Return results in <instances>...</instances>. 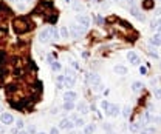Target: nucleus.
<instances>
[{
  "instance_id": "obj_1",
  "label": "nucleus",
  "mask_w": 161,
  "mask_h": 134,
  "mask_svg": "<svg viewBox=\"0 0 161 134\" xmlns=\"http://www.w3.org/2000/svg\"><path fill=\"white\" fill-rule=\"evenodd\" d=\"M51 39H53V28H51V26L44 28L42 31L39 32V36H37V40L40 43H50Z\"/></svg>"
},
{
  "instance_id": "obj_2",
  "label": "nucleus",
  "mask_w": 161,
  "mask_h": 134,
  "mask_svg": "<svg viewBox=\"0 0 161 134\" xmlns=\"http://www.w3.org/2000/svg\"><path fill=\"white\" fill-rule=\"evenodd\" d=\"M68 29H70V36L75 37V39L80 37V34H84V32H85V28H84V26H80L79 23L78 25H71Z\"/></svg>"
},
{
  "instance_id": "obj_3",
  "label": "nucleus",
  "mask_w": 161,
  "mask_h": 134,
  "mask_svg": "<svg viewBox=\"0 0 161 134\" xmlns=\"http://www.w3.org/2000/svg\"><path fill=\"white\" fill-rule=\"evenodd\" d=\"M129 11H130V14H132L133 17H135V19L138 20V22H144V20H146V16L143 14V12H141V9L138 8V5H135V6H130V8H129Z\"/></svg>"
},
{
  "instance_id": "obj_4",
  "label": "nucleus",
  "mask_w": 161,
  "mask_h": 134,
  "mask_svg": "<svg viewBox=\"0 0 161 134\" xmlns=\"http://www.w3.org/2000/svg\"><path fill=\"white\" fill-rule=\"evenodd\" d=\"M90 83H91V86H95L96 90H102V79H101V76L96 74V72L90 74Z\"/></svg>"
},
{
  "instance_id": "obj_5",
  "label": "nucleus",
  "mask_w": 161,
  "mask_h": 134,
  "mask_svg": "<svg viewBox=\"0 0 161 134\" xmlns=\"http://www.w3.org/2000/svg\"><path fill=\"white\" fill-rule=\"evenodd\" d=\"M57 126H59V130H73V128H75V123H73V120H71V119L65 117V119L60 120Z\"/></svg>"
},
{
  "instance_id": "obj_6",
  "label": "nucleus",
  "mask_w": 161,
  "mask_h": 134,
  "mask_svg": "<svg viewBox=\"0 0 161 134\" xmlns=\"http://www.w3.org/2000/svg\"><path fill=\"white\" fill-rule=\"evenodd\" d=\"M76 22L80 25V26H84V28L87 29V28H88V26H90V17L88 16H85V14H78L76 16Z\"/></svg>"
},
{
  "instance_id": "obj_7",
  "label": "nucleus",
  "mask_w": 161,
  "mask_h": 134,
  "mask_svg": "<svg viewBox=\"0 0 161 134\" xmlns=\"http://www.w3.org/2000/svg\"><path fill=\"white\" fill-rule=\"evenodd\" d=\"M0 120H2V123H3L5 126H8V125H11L12 122H14V117H12L11 113H2Z\"/></svg>"
},
{
  "instance_id": "obj_8",
  "label": "nucleus",
  "mask_w": 161,
  "mask_h": 134,
  "mask_svg": "<svg viewBox=\"0 0 161 134\" xmlns=\"http://www.w3.org/2000/svg\"><path fill=\"white\" fill-rule=\"evenodd\" d=\"M76 83V77L71 71H67V76H65V86H73Z\"/></svg>"
},
{
  "instance_id": "obj_9",
  "label": "nucleus",
  "mask_w": 161,
  "mask_h": 134,
  "mask_svg": "<svg viewBox=\"0 0 161 134\" xmlns=\"http://www.w3.org/2000/svg\"><path fill=\"white\" fill-rule=\"evenodd\" d=\"M127 59H129V62H132L133 65H139V62H141L139 56L136 54L135 51H129V52H127Z\"/></svg>"
},
{
  "instance_id": "obj_10",
  "label": "nucleus",
  "mask_w": 161,
  "mask_h": 134,
  "mask_svg": "<svg viewBox=\"0 0 161 134\" xmlns=\"http://www.w3.org/2000/svg\"><path fill=\"white\" fill-rule=\"evenodd\" d=\"M149 42H150L152 46H155V48H157V46H161V34H160V32H155V34L150 37Z\"/></svg>"
},
{
  "instance_id": "obj_11",
  "label": "nucleus",
  "mask_w": 161,
  "mask_h": 134,
  "mask_svg": "<svg viewBox=\"0 0 161 134\" xmlns=\"http://www.w3.org/2000/svg\"><path fill=\"white\" fill-rule=\"evenodd\" d=\"M78 99V92L76 91H65L64 92V100H71V102H76Z\"/></svg>"
},
{
  "instance_id": "obj_12",
  "label": "nucleus",
  "mask_w": 161,
  "mask_h": 134,
  "mask_svg": "<svg viewBox=\"0 0 161 134\" xmlns=\"http://www.w3.org/2000/svg\"><path fill=\"white\" fill-rule=\"evenodd\" d=\"M76 110L80 113V114H87V113H88V105H87V102H84V100H80V102L76 105Z\"/></svg>"
},
{
  "instance_id": "obj_13",
  "label": "nucleus",
  "mask_w": 161,
  "mask_h": 134,
  "mask_svg": "<svg viewBox=\"0 0 161 134\" xmlns=\"http://www.w3.org/2000/svg\"><path fill=\"white\" fill-rule=\"evenodd\" d=\"M119 111H121L119 105H112V106H110V110H109V113H107V116H110V117H118Z\"/></svg>"
},
{
  "instance_id": "obj_14",
  "label": "nucleus",
  "mask_w": 161,
  "mask_h": 134,
  "mask_svg": "<svg viewBox=\"0 0 161 134\" xmlns=\"http://www.w3.org/2000/svg\"><path fill=\"white\" fill-rule=\"evenodd\" d=\"M62 108H64V111L70 113V111H73V110L76 108V103H75V102H71V100H65L64 105H62Z\"/></svg>"
},
{
  "instance_id": "obj_15",
  "label": "nucleus",
  "mask_w": 161,
  "mask_h": 134,
  "mask_svg": "<svg viewBox=\"0 0 161 134\" xmlns=\"http://www.w3.org/2000/svg\"><path fill=\"white\" fill-rule=\"evenodd\" d=\"M113 71H115L118 76H125V74H127V66H124V65H116L115 68H113Z\"/></svg>"
},
{
  "instance_id": "obj_16",
  "label": "nucleus",
  "mask_w": 161,
  "mask_h": 134,
  "mask_svg": "<svg viewBox=\"0 0 161 134\" xmlns=\"http://www.w3.org/2000/svg\"><path fill=\"white\" fill-rule=\"evenodd\" d=\"M59 34H60V39H68L70 37V29L67 28V26H60Z\"/></svg>"
},
{
  "instance_id": "obj_17",
  "label": "nucleus",
  "mask_w": 161,
  "mask_h": 134,
  "mask_svg": "<svg viewBox=\"0 0 161 134\" xmlns=\"http://www.w3.org/2000/svg\"><path fill=\"white\" fill-rule=\"evenodd\" d=\"M96 131V125L95 123H88L84 126V134H93Z\"/></svg>"
},
{
  "instance_id": "obj_18",
  "label": "nucleus",
  "mask_w": 161,
  "mask_h": 134,
  "mask_svg": "<svg viewBox=\"0 0 161 134\" xmlns=\"http://www.w3.org/2000/svg\"><path fill=\"white\" fill-rule=\"evenodd\" d=\"M129 130H130V133H139L141 131V123L139 122H132L129 125Z\"/></svg>"
},
{
  "instance_id": "obj_19",
  "label": "nucleus",
  "mask_w": 161,
  "mask_h": 134,
  "mask_svg": "<svg viewBox=\"0 0 161 134\" xmlns=\"http://www.w3.org/2000/svg\"><path fill=\"white\" fill-rule=\"evenodd\" d=\"M73 123H75V128H84V126H85V120H84V117H78V119L73 120Z\"/></svg>"
},
{
  "instance_id": "obj_20",
  "label": "nucleus",
  "mask_w": 161,
  "mask_h": 134,
  "mask_svg": "<svg viewBox=\"0 0 161 134\" xmlns=\"http://www.w3.org/2000/svg\"><path fill=\"white\" fill-rule=\"evenodd\" d=\"M155 133H157L155 126H146V128H143L139 131V134H155Z\"/></svg>"
},
{
  "instance_id": "obj_21",
  "label": "nucleus",
  "mask_w": 161,
  "mask_h": 134,
  "mask_svg": "<svg viewBox=\"0 0 161 134\" xmlns=\"http://www.w3.org/2000/svg\"><path fill=\"white\" fill-rule=\"evenodd\" d=\"M110 106H112V103L109 102V100H102V102H101V110H102V111L105 113V114H107V113H109Z\"/></svg>"
},
{
  "instance_id": "obj_22",
  "label": "nucleus",
  "mask_w": 161,
  "mask_h": 134,
  "mask_svg": "<svg viewBox=\"0 0 161 134\" xmlns=\"http://www.w3.org/2000/svg\"><path fill=\"white\" fill-rule=\"evenodd\" d=\"M143 82H138V80H136V82H133L132 83V90L133 91H135V92H138V91H141V90H143Z\"/></svg>"
},
{
  "instance_id": "obj_23",
  "label": "nucleus",
  "mask_w": 161,
  "mask_h": 134,
  "mask_svg": "<svg viewBox=\"0 0 161 134\" xmlns=\"http://www.w3.org/2000/svg\"><path fill=\"white\" fill-rule=\"evenodd\" d=\"M50 65H51V70H53V71H60V68H62V66H60V63L56 62V60H53Z\"/></svg>"
},
{
  "instance_id": "obj_24",
  "label": "nucleus",
  "mask_w": 161,
  "mask_h": 134,
  "mask_svg": "<svg viewBox=\"0 0 161 134\" xmlns=\"http://www.w3.org/2000/svg\"><path fill=\"white\" fill-rule=\"evenodd\" d=\"M123 116H124L125 119L130 116V105H125L124 108H123Z\"/></svg>"
},
{
  "instance_id": "obj_25",
  "label": "nucleus",
  "mask_w": 161,
  "mask_h": 134,
  "mask_svg": "<svg viewBox=\"0 0 161 134\" xmlns=\"http://www.w3.org/2000/svg\"><path fill=\"white\" fill-rule=\"evenodd\" d=\"M149 54L150 57H155V59H160V54H158V51L155 48H149Z\"/></svg>"
},
{
  "instance_id": "obj_26",
  "label": "nucleus",
  "mask_w": 161,
  "mask_h": 134,
  "mask_svg": "<svg viewBox=\"0 0 161 134\" xmlns=\"http://www.w3.org/2000/svg\"><path fill=\"white\" fill-rule=\"evenodd\" d=\"M23 125H25V123H23V120H22V119H17V120H16V128H17L19 131H20V130H23Z\"/></svg>"
},
{
  "instance_id": "obj_27",
  "label": "nucleus",
  "mask_w": 161,
  "mask_h": 134,
  "mask_svg": "<svg viewBox=\"0 0 161 134\" xmlns=\"http://www.w3.org/2000/svg\"><path fill=\"white\" fill-rule=\"evenodd\" d=\"M73 9H76V11H82V9H84V6L80 5V2H75V3H73Z\"/></svg>"
},
{
  "instance_id": "obj_28",
  "label": "nucleus",
  "mask_w": 161,
  "mask_h": 134,
  "mask_svg": "<svg viewBox=\"0 0 161 134\" xmlns=\"http://www.w3.org/2000/svg\"><path fill=\"white\" fill-rule=\"evenodd\" d=\"M36 133H37V128L34 125H30L28 126V134H36Z\"/></svg>"
},
{
  "instance_id": "obj_29",
  "label": "nucleus",
  "mask_w": 161,
  "mask_h": 134,
  "mask_svg": "<svg viewBox=\"0 0 161 134\" xmlns=\"http://www.w3.org/2000/svg\"><path fill=\"white\" fill-rule=\"evenodd\" d=\"M153 96H155V99L161 100V90H160V88H158V90H153Z\"/></svg>"
},
{
  "instance_id": "obj_30",
  "label": "nucleus",
  "mask_w": 161,
  "mask_h": 134,
  "mask_svg": "<svg viewBox=\"0 0 161 134\" xmlns=\"http://www.w3.org/2000/svg\"><path fill=\"white\" fill-rule=\"evenodd\" d=\"M59 131H60V130H59V126H57V128H56V126H53L48 134H59Z\"/></svg>"
},
{
  "instance_id": "obj_31",
  "label": "nucleus",
  "mask_w": 161,
  "mask_h": 134,
  "mask_svg": "<svg viewBox=\"0 0 161 134\" xmlns=\"http://www.w3.org/2000/svg\"><path fill=\"white\" fill-rule=\"evenodd\" d=\"M60 37V34H59V31L56 29V28H53V39H59Z\"/></svg>"
},
{
  "instance_id": "obj_32",
  "label": "nucleus",
  "mask_w": 161,
  "mask_h": 134,
  "mask_svg": "<svg viewBox=\"0 0 161 134\" xmlns=\"http://www.w3.org/2000/svg\"><path fill=\"white\" fill-rule=\"evenodd\" d=\"M70 63H71V66H73V68H75L76 71H79V65H78V62H75V60H71Z\"/></svg>"
},
{
  "instance_id": "obj_33",
  "label": "nucleus",
  "mask_w": 161,
  "mask_h": 134,
  "mask_svg": "<svg viewBox=\"0 0 161 134\" xmlns=\"http://www.w3.org/2000/svg\"><path fill=\"white\" fill-rule=\"evenodd\" d=\"M152 122H155V123H161V117H160V116H153Z\"/></svg>"
},
{
  "instance_id": "obj_34",
  "label": "nucleus",
  "mask_w": 161,
  "mask_h": 134,
  "mask_svg": "<svg viewBox=\"0 0 161 134\" xmlns=\"http://www.w3.org/2000/svg\"><path fill=\"white\" fill-rule=\"evenodd\" d=\"M153 16H155V17H160V16H161V8H157L155 11H153Z\"/></svg>"
},
{
  "instance_id": "obj_35",
  "label": "nucleus",
  "mask_w": 161,
  "mask_h": 134,
  "mask_svg": "<svg viewBox=\"0 0 161 134\" xmlns=\"http://www.w3.org/2000/svg\"><path fill=\"white\" fill-rule=\"evenodd\" d=\"M127 5H129V8H130V6H135L136 2H135V0H127Z\"/></svg>"
},
{
  "instance_id": "obj_36",
  "label": "nucleus",
  "mask_w": 161,
  "mask_h": 134,
  "mask_svg": "<svg viewBox=\"0 0 161 134\" xmlns=\"http://www.w3.org/2000/svg\"><path fill=\"white\" fill-rule=\"evenodd\" d=\"M51 114H57V113H59V108H57V106H54V108H51Z\"/></svg>"
},
{
  "instance_id": "obj_37",
  "label": "nucleus",
  "mask_w": 161,
  "mask_h": 134,
  "mask_svg": "<svg viewBox=\"0 0 161 134\" xmlns=\"http://www.w3.org/2000/svg\"><path fill=\"white\" fill-rule=\"evenodd\" d=\"M139 72H141V74H146V72H147L146 66H139Z\"/></svg>"
},
{
  "instance_id": "obj_38",
  "label": "nucleus",
  "mask_w": 161,
  "mask_h": 134,
  "mask_svg": "<svg viewBox=\"0 0 161 134\" xmlns=\"http://www.w3.org/2000/svg\"><path fill=\"white\" fill-rule=\"evenodd\" d=\"M17 8H19V9H25V5L19 2V3H17Z\"/></svg>"
},
{
  "instance_id": "obj_39",
  "label": "nucleus",
  "mask_w": 161,
  "mask_h": 134,
  "mask_svg": "<svg viewBox=\"0 0 161 134\" xmlns=\"http://www.w3.org/2000/svg\"><path fill=\"white\" fill-rule=\"evenodd\" d=\"M16 90V85H9V88H8V91L11 92V91H14Z\"/></svg>"
},
{
  "instance_id": "obj_40",
  "label": "nucleus",
  "mask_w": 161,
  "mask_h": 134,
  "mask_svg": "<svg viewBox=\"0 0 161 134\" xmlns=\"http://www.w3.org/2000/svg\"><path fill=\"white\" fill-rule=\"evenodd\" d=\"M17 134H28V131H23V130H20Z\"/></svg>"
},
{
  "instance_id": "obj_41",
  "label": "nucleus",
  "mask_w": 161,
  "mask_h": 134,
  "mask_svg": "<svg viewBox=\"0 0 161 134\" xmlns=\"http://www.w3.org/2000/svg\"><path fill=\"white\" fill-rule=\"evenodd\" d=\"M158 32H160V34H161V23H160V26H158V29H157Z\"/></svg>"
},
{
  "instance_id": "obj_42",
  "label": "nucleus",
  "mask_w": 161,
  "mask_h": 134,
  "mask_svg": "<svg viewBox=\"0 0 161 134\" xmlns=\"http://www.w3.org/2000/svg\"><path fill=\"white\" fill-rule=\"evenodd\" d=\"M36 134H46V133H45V131H37Z\"/></svg>"
},
{
  "instance_id": "obj_43",
  "label": "nucleus",
  "mask_w": 161,
  "mask_h": 134,
  "mask_svg": "<svg viewBox=\"0 0 161 134\" xmlns=\"http://www.w3.org/2000/svg\"><path fill=\"white\" fill-rule=\"evenodd\" d=\"M23 2H26V3H31V0H23Z\"/></svg>"
},
{
  "instance_id": "obj_44",
  "label": "nucleus",
  "mask_w": 161,
  "mask_h": 134,
  "mask_svg": "<svg viewBox=\"0 0 161 134\" xmlns=\"http://www.w3.org/2000/svg\"><path fill=\"white\" fill-rule=\"evenodd\" d=\"M11 2H20V0H11Z\"/></svg>"
},
{
  "instance_id": "obj_45",
  "label": "nucleus",
  "mask_w": 161,
  "mask_h": 134,
  "mask_svg": "<svg viewBox=\"0 0 161 134\" xmlns=\"http://www.w3.org/2000/svg\"><path fill=\"white\" fill-rule=\"evenodd\" d=\"M70 134H76V133H75V131H71V133H70Z\"/></svg>"
},
{
  "instance_id": "obj_46",
  "label": "nucleus",
  "mask_w": 161,
  "mask_h": 134,
  "mask_svg": "<svg viewBox=\"0 0 161 134\" xmlns=\"http://www.w3.org/2000/svg\"><path fill=\"white\" fill-rule=\"evenodd\" d=\"M65 2H67V3H68V2H70V0H65Z\"/></svg>"
},
{
  "instance_id": "obj_47",
  "label": "nucleus",
  "mask_w": 161,
  "mask_h": 134,
  "mask_svg": "<svg viewBox=\"0 0 161 134\" xmlns=\"http://www.w3.org/2000/svg\"><path fill=\"white\" fill-rule=\"evenodd\" d=\"M160 66H161V63H160Z\"/></svg>"
},
{
  "instance_id": "obj_48",
  "label": "nucleus",
  "mask_w": 161,
  "mask_h": 134,
  "mask_svg": "<svg viewBox=\"0 0 161 134\" xmlns=\"http://www.w3.org/2000/svg\"><path fill=\"white\" fill-rule=\"evenodd\" d=\"M116 2H118V0H116Z\"/></svg>"
}]
</instances>
